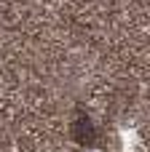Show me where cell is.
I'll return each mask as SVG.
<instances>
[{
    "mask_svg": "<svg viewBox=\"0 0 150 152\" xmlns=\"http://www.w3.org/2000/svg\"><path fill=\"white\" fill-rule=\"evenodd\" d=\"M75 139H78V142H86V144H94V142H97V134H94L89 118H81V120L75 123Z\"/></svg>",
    "mask_w": 150,
    "mask_h": 152,
    "instance_id": "cell-1",
    "label": "cell"
}]
</instances>
